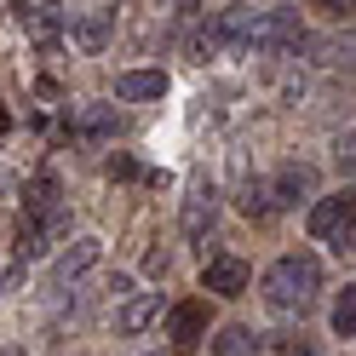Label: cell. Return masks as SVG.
<instances>
[{
  "mask_svg": "<svg viewBox=\"0 0 356 356\" xmlns=\"http://www.w3.org/2000/svg\"><path fill=\"white\" fill-rule=\"evenodd\" d=\"M167 333H172L178 350H195V345H202V333H207V305H195V299L172 305L167 310Z\"/></svg>",
  "mask_w": 356,
  "mask_h": 356,
  "instance_id": "277c9868",
  "label": "cell"
},
{
  "mask_svg": "<svg viewBox=\"0 0 356 356\" xmlns=\"http://www.w3.org/2000/svg\"><path fill=\"white\" fill-rule=\"evenodd\" d=\"M310 184H316V172L299 167V161H287V167L276 172V184H270V202H276V207H293V202L310 195Z\"/></svg>",
  "mask_w": 356,
  "mask_h": 356,
  "instance_id": "8fae6325",
  "label": "cell"
},
{
  "mask_svg": "<svg viewBox=\"0 0 356 356\" xmlns=\"http://www.w3.org/2000/svg\"><path fill=\"white\" fill-rule=\"evenodd\" d=\"M207 287H213V293L218 299H241V293H248V264H241V259H207V276H202Z\"/></svg>",
  "mask_w": 356,
  "mask_h": 356,
  "instance_id": "ba28073f",
  "label": "cell"
},
{
  "mask_svg": "<svg viewBox=\"0 0 356 356\" xmlns=\"http://www.w3.org/2000/svg\"><path fill=\"white\" fill-rule=\"evenodd\" d=\"M333 333H345V339L356 333V287H345V293L333 299Z\"/></svg>",
  "mask_w": 356,
  "mask_h": 356,
  "instance_id": "e0dca14e",
  "label": "cell"
},
{
  "mask_svg": "<svg viewBox=\"0 0 356 356\" xmlns=\"http://www.w3.org/2000/svg\"><path fill=\"white\" fill-rule=\"evenodd\" d=\"M98 259H104V241H92V236H86V241H75V248H70V253L58 259V287H70V282H81V276L92 270Z\"/></svg>",
  "mask_w": 356,
  "mask_h": 356,
  "instance_id": "7c38bea8",
  "label": "cell"
},
{
  "mask_svg": "<svg viewBox=\"0 0 356 356\" xmlns=\"http://www.w3.org/2000/svg\"><path fill=\"white\" fill-rule=\"evenodd\" d=\"M70 132H75L81 144L115 138V109H109V104H86V109H75V121H70Z\"/></svg>",
  "mask_w": 356,
  "mask_h": 356,
  "instance_id": "30bf717a",
  "label": "cell"
},
{
  "mask_svg": "<svg viewBox=\"0 0 356 356\" xmlns=\"http://www.w3.org/2000/svg\"><path fill=\"white\" fill-rule=\"evenodd\" d=\"M0 132H12V109L6 104H0Z\"/></svg>",
  "mask_w": 356,
  "mask_h": 356,
  "instance_id": "ffe728a7",
  "label": "cell"
},
{
  "mask_svg": "<svg viewBox=\"0 0 356 356\" xmlns=\"http://www.w3.org/2000/svg\"><path fill=\"white\" fill-rule=\"evenodd\" d=\"M155 316H161V293H138V299H127V305L115 310V327H121V333H144Z\"/></svg>",
  "mask_w": 356,
  "mask_h": 356,
  "instance_id": "4fadbf2b",
  "label": "cell"
},
{
  "mask_svg": "<svg viewBox=\"0 0 356 356\" xmlns=\"http://www.w3.org/2000/svg\"><path fill=\"white\" fill-rule=\"evenodd\" d=\"M161 92H167V75L161 70H127V75H115V98H127V104H149Z\"/></svg>",
  "mask_w": 356,
  "mask_h": 356,
  "instance_id": "9c48e42d",
  "label": "cell"
},
{
  "mask_svg": "<svg viewBox=\"0 0 356 356\" xmlns=\"http://www.w3.org/2000/svg\"><path fill=\"white\" fill-rule=\"evenodd\" d=\"M293 356H316V350H310V345H299V350H293Z\"/></svg>",
  "mask_w": 356,
  "mask_h": 356,
  "instance_id": "7402d4cb",
  "label": "cell"
},
{
  "mask_svg": "<svg viewBox=\"0 0 356 356\" xmlns=\"http://www.w3.org/2000/svg\"><path fill=\"white\" fill-rule=\"evenodd\" d=\"M259 293L270 299L276 310H310V299L322 293V264L310 253H282L270 270H264Z\"/></svg>",
  "mask_w": 356,
  "mask_h": 356,
  "instance_id": "6da1fadb",
  "label": "cell"
},
{
  "mask_svg": "<svg viewBox=\"0 0 356 356\" xmlns=\"http://www.w3.org/2000/svg\"><path fill=\"white\" fill-rule=\"evenodd\" d=\"M190 52L202 58V63H207V58H218V52H225V35H218V24H213V17H207L202 29H195V40H190Z\"/></svg>",
  "mask_w": 356,
  "mask_h": 356,
  "instance_id": "2e32d148",
  "label": "cell"
},
{
  "mask_svg": "<svg viewBox=\"0 0 356 356\" xmlns=\"http://www.w3.org/2000/svg\"><path fill=\"white\" fill-rule=\"evenodd\" d=\"M0 356H24V350H17V345H0Z\"/></svg>",
  "mask_w": 356,
  "mask_h": 356,
  "instance_id": "44dd1931",
  "label": "cell"
},
{
  "mask_svg": "<svg viewBox=\"0 0 356 356\" xmlns=\"http://www.w3.org/2000/svg\"><path fill=\"white\" fill-rule=\"evenodd\" d=\"M17 24H24V35L35 40V47H52V40L63 35V12L58 6H40V0H24V6H12Z\"/></svg>",
  "mask_w": 356,
  "mask_h": 356,
  "instance_id": "5b68a950",
  "label": "cell"
},
{
  "mask_svg": "<svg viewBox=\"0 0 356 356\" xmlns=\"http://www.w3.org/2000/svg\"><path fill=\"white\" fill-rule=\"evenodd\" d=\"M213 356H259V339H253V327H241V322L218 327V333H213Z\"/></svg>",
  "mask_w": 356,
  "mask_h": 356,
  "instance_id": "5bb4252c",
  "label": "cell"
},
{
  "mask_svg": "<svg viewBox=\"0 0 356 356\" xmlns=\"http://www.w3.org/2000/svg\"><path fill=\"white\" fill-rule=\"evenodd\" d=\"M24 230H35L40 241H52L70 230V207H63V195H58V178L52 172H40L35 184H29V195H24Z\"/></svg>",
  "mask_w": 356,
  "mask_h": 356,
  "instance_id": "7a4b0ae2",
  "label": "cell"
},
{
  "mask_svg": "<svg viewBox=\"0 0 356 356\" xmlns=\"http://www.w3.org/2000/svg\"><path fill=\"white\" fill-rule=\"evenodd\" d=\"M213 218H218V190H213V184H195V190L184 195V236L202 241V236L213 230Z\"/></svg>",
  "mask_w": 356,
  "mask_h": 356,
  "instance_id": "52a82bcc",
  "label": "cell"
},
{
  "mask_svg": "<svg viewBox=\"0 0 356 356\" xmlns=\"http://www.w3.org/2000/svg\"><path fill=\"white\" fill-rule=\"evenodd\" d=\"M104 172H109V178H138V167H132V155H115V161H109Z\"/></svg>",
  "mask_w": 356,
  "mask_h": 356,
  "instance_id": "ac0fdd59",
  "label": "cell"
},
{
  "mask_svg": "<svg viewBox=\"0 0 356 356\" xmlns=\"http://www.w3.org/2000/svg\"><path fill=\"white\" fill-rule=\"evenodd\" d=\"M350 236H356V218H350V225H345L339 236H333V241H327V248H333V253H350Z\"/></svg>",
  "mask_w": 356,
  "mask_h": 356,
  "instance_id": "d6986e66",
  "label": "cell"
},
{
  "mask_svg": "<svg viewBox=\"0 0 356 356\" xmlns=\"http://www.w3.org/2000/svg\"><path fill=\"white\" fill-rule=\"evenodd\" d=\"M63 29H70V40L81 52H104L109 47V29H115V6H92L81 17H63Z\"/></svg>",
  "mask_w": 356,
  "mask_h": 356,
  "instance_id": "3957f363",
  "label": "cell"
},
{
  "mask_svg": "<svg viewBox=\"0 0 356 356\" xmlns=\"http://www.w3.org/2000/svg\"><path fill=\"white\" fill-rule=\"evenodd\" d=\"M350 218H356V202H350V195H322V202L310 207V236H316V241H333Z\"/></svg>",
  "mask_w": 356,
  "mask_h": 356,
  "instance_id": "8992f818",
  "label": "cell"
},
{
  "mask_svg": "<svg viewBox=\"0 0 356 356\" xmlns=\"http://www.w3.org/2000/svg\"><path fill=\"white\" fill-rule=\"evenodd\" d=\"M236 207L248 213V218H270V213H276L270 184H264V178H248V184H241V195H236Z\"/></svg>",
  "mask_w": 356,
  "mask_h": 356,
  "instance_id": "9a60e30c",
  "label": "cell"
}]
</instances>
